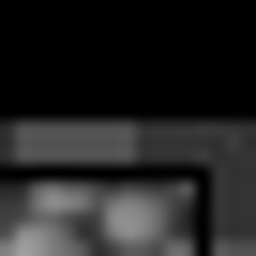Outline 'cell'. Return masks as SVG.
Masks as SVG:
<instances>
[{
	"mask_svg": "<svg viewBox=\"0 0 256 256\" xmlns=\"http://www.w3.org/2000/svg\"><path fill=\"white\" fill-rule=\"evenodd\" d=\"M76 241L90 256H166V241H196V211H181V181H90Z\"/></svg>",
	"mask_w": 256,
	"mask_h": 256,
	"instance_id": "cell-1",
	"label": "cell"
},
{
	"mask_svg": "<svg viewBox=\"0 0 256 256\" xmlns=\"http://www.w3.org/2000/svg\"><path fill=\"white\" fill-rule=\"evenodd\" d=\"M0 256H90L76 226H46V211H16V241H0Z\"/></svg>",
	"mask_w": 256,
	"mask_h": 256,
	"instance_id": "cell-2",
	"label": "cell"
}]
</instances>
